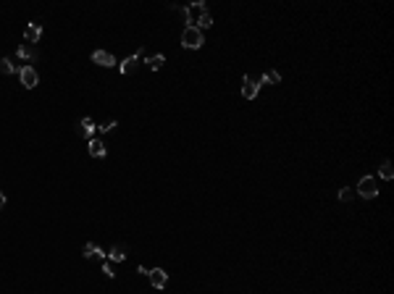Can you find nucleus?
<instances>
[{
  "label": "nucleus",
  "mask_w": 394,
  "mask_h": 294,
  "mask_svg": "<svg viewBox=\"0 0 394 294\" xmlns=\"http://www.w3.org/2000/svg\"><path fill=\"white\" fill-rule=\"evenodd\" d=\"M203 32L200 29H194V26H184V32H181V48H187V50H200L203 48Z\"/></svg>",
  "instance_id": "f257e3e1"
},
{
  "label": "nucleus",
  "mask_w": 394,
  "mask_h": 294,
  "mask_svg": "<svg viewBox=\"0 0 394 294\" xmlns=\"http://www.w3.org/2000/svg\"><path fill=\"white\" fill-rule=\"evenodd\" d=\"M355 194L363 197V200H373V197H378V181H376V176H363V179L357 181Z\"/></svg>",
  "instance_id": "f03ea898"
},
{
  "label": "nucleus",
  "mask_w": 394,
  "mask_h": 294,
  "mask_svg": "<svg viewBox=\"0 0 394 294\" xmlns=\"http://www.w3.org/2000/svg\"><path fill=\"white\" fill-rule=\"evenodd\" d=\"M184 13H187V26H197V21L208 13V6L203 3V0H197V3L184 6Z\"/></svg>",
  "instance_id": "7ed1b4c3"
},
{
  "label": "nucleus",
  "mask_w": 394,
  "mask_h": 294,
  "mask_svg": "<svg viewBox=\"0 0 394 294\" xmlns=\"http://www.w3.org/2000/svg\"><path fill=\"white\" fill-rule=\"evenodd\" d=\"M19 79H21V84L26 87V89H35L37 84H40V74H37V69L35 66H21L19 69Z\"/></svg>",
  "instance_id": "20e7f679"
},
{
  "label": "nucleus",
  "mask_w": 394,
  "mask_h": 294,
  "mask_svg": "<svg viewBox=\"0 0 394 294\" xmlns=\"http://www.w3.org/2000/svg\"><path fill=\"white\" fill-rule=\"evenodd\" d=\"M257 92H260V82H257L252 74H245V79H242V97H245V100H255Z\"/></svg>",
  "instance_id": "39448f33"
},
{
  "label": "nucleus",
  "mask_w": 394,
  "mask_h": 294,
  "mask_svg": "<svg viewBox=\"0 0 394 294\" xmlns=\"http://www.w3.org/2000/svg\"><path fill=\"white\" fill-rule=\"evenodd\" d=\"M142 58H145V48H140V50H137V53H134L132 58H126V60H124V63H118L121 74H124V76L134 74V71H137V69H140V63H142Z\"/></svg>",
  "instance_id": "423d86ee"
},
{
  "label": "nucleus",
  "mask_w": 394,
  "mask_h": 294,
  "mask_svg": "<svg viewBox=\"0 0 394 294\" xmlns=\"http://www.w3.org/2000/svg\"><path fill=\"white\" fill-rule=\"evenodd\" d=\"M147 278H150V284H153V289H166L169 286V273H166L163 268L147 271Z\"/></svg>",
  "instance_id": "0eeeda50"
},
{
  "label": "nucleus",
  "mask_w": 394,
  "mask_h": 294,
  "mask_svg": "<svg viewBox=\"0 0 394 294\" xmlns=\"http://www.w3.org/2000/svg\"><path fill=\"white\" fill-rule=\"evenodd\" d=\"M24 40L26 45H37L42 40V21H32L26 26V32H24Z\"/></svg>",
  "instance_id": "6e6552de"
},
{
  "label": "nucleus",
  "mask_w": 394,
  "mask_h": 294,
  "mask_svg": "<svg viewBox=\"0 0 394 294\" xmlns=\"http://www.w3.org/2000/svg\"><path fill=\"white\" fill-rule=\"evenodd\" d=\"M95 129H97V126H95V121H92V118H87V116H84L82 121H77V134L84 137V139H92Z\"/></svg>",
  "instance_id": "1a4fd4ad"
},
{
  "label": "nucleus",
  "mask_w": 394,
  "mask_h": 294,
  "mask_svg": "<svg viewBox=\"0 0 394 294\" xmlns=\"http://www.w3.org/2000/svg\"><path fill=\"white\" fill-rule=\"evenodd\" d=\"M37 48L35 45H19V50H16V58L19 60H29V66H32V60H37Z\"/></svg>",
  "instance_id": "9d476101"
},
{
  "label": "nucleus",
  "mask_w": 394,
  "mask_h": 294,
  "mask_svg": "<svg viewBox=\"0 0 394 294\" xmlns=\"http://www.w3.org/2000/svg\"><path fill=\"white\" fill-rule=\"evenodd\" d=\"M82 255H84V260H89V257H100V260H105V257H108V252L100 250L95 242H87V244L82 247Z\"/></svg>",
  "instance_id": "9b49d317"
},
{
  "label": "nucleus",
  "mask_w": 394,
  "mask_h": 294,
  "mask_svg": "<svg viewBox=\"0 0 394 294\" xmlns=\"http://www.w3.org/2000/svg\"><path fill=\"white\" fill-rule=\"evenodd\" d=\"M92 63L111 69V66H116V58H113L111 53H105V50H95V53H92Z\"/></svg>",
  "instance_id": "f8f14e48"
},
{
  "label": "nucleus",
  "mask_w": 394,
  "mask_h": 294,
  "mask_svg": "<svg viewBox=\"0 0 394 294\" xmlns=\"http://www.w3.org/2000/svg\"><path fill=\"white\" fill-rule=\"evenodd\" d=\"M126 255H129V247H126V244H113L111 252H108V260H111V263H124Z\"/></svg>",
  "instance_id": "ddd939ff"
},
{
  "label": "nucleus",
  "mask_w": 394,
  "mask_h": 294,
  "mask_svg": "<svg viewBox=\"0 0 394 294\" xmlns=\"http://www.w3.org/2000/svg\"><path fill=\"white\" fill-rule=\"evenodd\" d=\"M89 155H92V158H105V155H108V147H105V142H103V139H89Z\"/></svg>",
  "instance_id": "4468645a"
},
{
  "label": "nucleus",
  "mask_w": 394,
  "mask_h": 294,
  "mask_svg": "<svg viewBox=\"0 0 394 294\" xmlns=\"http://www.w3.org/2000/svg\"><path fill=\"white\" fill-rule=\"evenodd\" d=\"M19 69L21 66H16L11 58H0V74L3 76H11V74H19Z\"/></svg>",
  "instance_id": "2eb2a0df"
},
{
  "label": "nucleus",
  "mask_w": 394,
  "mask_h": 294,
  "mask_svg": "<svg viewBox=\"0 0 394 294\" xmlns=\"http://www.w3.org/2000/svg\"><path fill=\"white\" fill-rule=\"evenodd\" d=\"M257 82H260V84H271V87H274V84H281V74L271 69V71H266Z\"/></svg>",
  "instance_id": "dca6fc26"
},
{
  "label": "nucleus",
  "mask_w": 394,
  "mask_h": 294,
  "mask_svg": "<svg viewBox=\"0 0 394 294\" xmlns=\"http://www.w3.org/2000/svg\"><path fill=\"white\" fill-rule=\"evenodd\" d=\"M163 63H166V58H163V55H150V58L145 60V66H147L150 71H158Z\"/></svg>",
  "instance_id": "f3484780"
},
{
  "label": "nucleus",
  "mask_w": 394,
  "mask_h": 294,
  "mask_svg": "<svg viewBox=\"0 0 394 294\" xmlns=\"http://www.w3.org/2000/svg\"><path fill=\"white\" fill-rule=\"evenodd\" d=\"M378 176H381V179H386V181H391V179H394V168H391V160H384V163H381V168H378Z\"/></svg>",
  "instance_id": "a211bd4d"
},
{
  "label": "nucleus",
  "mask_w": 394,
  "mask_h": 294,
  "mask_svg": "<svg viewBox=\"0 0 394 294\" xmlns=\"http://www.w3.org/2000/svg\"><path fill=\"white\" fill-rule=\"evenodd\" d=\"M339 203H352V200H355V189L352 187H344V189H339Z\"/></svg>",
  "instance_id": "6ab92c4d"
},
{
  "label": "nucleus",
  "mask_w": 394,
  "mask_h": 294,
  "mask_svg": "<svg viewBox=\"0 0 394 294\" xmlns=\"http://www.w3.org/2000/svg\"><path fill=\"white\" fill-rule=\"evenodd\" d=\"M210 26H213V16H210V11H208L205 16H203L200 21H197V26H194V29H200V32H203V29H210Z\"/></svg>",
  "instance_id": "aec40b11"
},
{
  "label": "nucleus",
  "mask_w": 394,
  "mask_h": 294,
  "mask_svg": "<svg viewBox=\"0 0 394 294\" xmlns=\"http://www.w3.org/2000/svg\"><path fill=\"white\" fill-rule=\"evenodd\" d=\"M103 273H105V278H116V271L111 268L108 260H103Z\"/></svg>",
  "instance_id": "412c9836"
},
{
  "label": "nucleus",
  "mask_w": 394,
  "mask_h": 294,
  "mask_svg": "<svg viewBox=\"0 0 394 294\" xmlns=\"http://www.w3.org/2000/svg\"><path fill=\"white\" fill-rule=\"evenodd\" d=\"M116 126H118V123H116V118H113V121H108V123H100V126H97V129H100V132L105 134V132H113Z\"/></svg>",
  "instance_id": "4be33fe9"
},
{
  "label": "nucleus",
  "mask_w": 394,
  "mask_h": 294,
  "mask_svg": "<svg viewBox=\"0 0 394 294\" xmlns=\"http://www.w3.org/2000/svg\"><path fill=\"white\" fill-rule=\"evenodd\" d=\"M3 205H6V194H3V192H0V208H3Z\"/></svg>",
  "instance_id": "5701e85b"
}]
</instances>
